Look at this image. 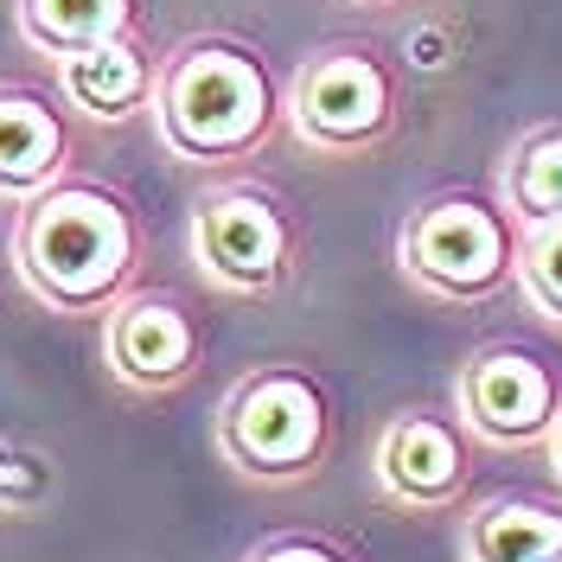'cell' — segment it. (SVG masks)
I'll return each instance as SVG.
<instances>
[{
    "label": "cell",
    "mask_w": 562,
    "mask_h": 562,
    "mask_svg": "<svg viewBox=\"0 0 562 562\" xmlns=\"http://www.w3.org/2000/svg\"><path fill=\"white\" fill-rule=\"evenodd\" d=\"M140 205L115 179L70 173L13 217V276L45 314L103 319L128 288H140Z\"/></svg>",
    "instance_id": "obj_1"
},
{
    "label": "cell",
    "mask_w": 562,
    "mask_h": 562,
    "mask_svg": "<svg viewBox=\"0 0 562 562\" xmlns=\"http://www.w3.org/2000/svg\"><path fill=\"white\" fill-rule=\"evenodd\" d=\"M288 128V83L237 33H192L160 52L154 135L186 167H244Z\"/></svg>",
    "instance_id": "obj_2"
},
{
    "label": "cell",
    "mask_w": 562,
    "mask_h": 562,
    "mask_svg": "<svg viewBox=\"0 0 562 562\" xmlns=\"http://www.w3.org/2000/svg\"><path fill=\"white\" fill-rule=\"evenodd\" d=\"M211 441L249 486H307L333 460V396L307 364H249L224 390Z\"/></svg>",
    "instance_id": "obj_3"
},
{
    "label": "cell",
    "mask_w": 562,
    "mask_h": 562,
    "mask_svg": "<svg viewBox=\"0 0 562 562\" xmlns=\"http://www.w3.org/2000/svg\"><path fill=\"white\" fill-rule=\"evenodd\" d=\"M518 237L525 224L498 192H428L396 224V269L441 307H486L518 288Z\"/></svg>",
    "instance_id": "obj_4"
},
{
    "label": "cell",
    "mask_w": 562,
    "mask_h": 562,
    "mask_svg": "<svg viewBox=\"0 0 562 562\" xmlns=\"http://www.w3.org/2000/svg\"><path fill=\"white\" fill-rule=\"evenodd\" d=\"M403 128V77L384 45L333 38L314 45L288 77V135L326 160L378 154Z\"/></svg>",
    "instance_id": "obj_5"
},
{
    "label": "cell",
    "mask_w": 562,
    "mask_h": 562,
    "mask_svg": "<svg viewBox=\"0 0 562 562\" xmlns=\"http://www.w3.org/2000/svg\"><path fill=\"white\" fill-rule=\"evenodd\" d=\"M186 249L224 301H276L281 288L301 276L307 237H301V217L276 186L217 179L211 192L192 199Z\"/></svg>",
    "instance_id": "obj_6"
},
{
    "label": "cell",
    "mask_w": 562,
    "mask_h": 562,
    "mask_svg": "<svg viewBox=\"0 0 562 562\" xmlns=\"http://www.w3.org/2000/svg\"><path fill=\"white\" fill-rule=\"evenodd\" d=\"M454 416L480 448H543L562 416V384L530 346H480L454 371Z\"/></svg>",
    "instance_id": "obj_7"
},
{
    "label": "cell",
    "mask_w": 562,
    "mask_h": 562,
    "mask_svg": "<svg viewBox=\"0 0 562 562\" xmlns=\"http://www.w3.org/2000/svg\"><path fill=\"white\" fill-rule=\"evenodd\" d=\"M103 371L135 396H173L205 371V326L173 288H128L103 314Z\"/></svg>",
    "instance_id": "obj_8"
},
{
    "label": "cell",
    "mask_w": 562,
    "mask_h": 562,
    "mask_svg": "<svg viewBox=\"0 0 562 562\" xmlns=\"http://www.w3.org/2000/svg\"><path fill=\"white\" fill-rule=\"evenodd\" d=\"M473 435L454 409H396L378 428L371 448V480L396 512H454L473 492Z\"/></svg>",
    "instance_id": "obj_9"
},
{
    "label": "cell",
    "mask_w": 562,
    "mask_h": 562,
    "mask_svg": "<svg viewBox=\"0 0 562 562\" xmlns=\"http://www.w3.org/2000/svg\"><path fill=\"white\" fill-rule=\"evenodd\" d=\"M70 173H77V128L65 97L38 83H0V199L26 205Z\"/></svg>",
    "instance_id": "obj_10"
},
{
    "label": "cell",
    "mask_w": 562,
    "mask_h": 562,
    "mask_svg": "<svg viewBox=\"0 0 562 562\" xmlns=\"http://www.w3.org/2000/svg\"><path fill=\"white\" fill-rule=\"evenodd\" d=\"M58 97L70 115L97 122V128H128L135 115H154V90H160V52H147V38H103L77 58L52 65Z\"/></svg>",
    "instance_id": "obj_11"
},
{
    "label": "cell",
    "mask_w": 562,
    "mask_h": 562,
    "mask_svg": "<svg viewBox=\"0 0 562 562\" xmlns=\"http://www.w3.org/2000/svg\"><path fill=\"white\" fill-rule=\"evenodd\" d=\"M467 562H562V505L505 492L467 512L460 530Z\"/></svg>",
    "instance_id": "obj_12"
},
{
    "label": "cell",
    "mask_w": 562,
    "mask_h": 562,
    "mask_svg": "<svg viewBox=\"0 0 562 562\" xmlns=\"http://www.w3.org/2000/svg\"><path fill=\"white\" fill-rule=\"evenodd\" d=\"M13 33L38 58H77L103 38L140 33V0H13Z\"/></svg>",
    "instance_id": "obj_13"
},
{
    "label": "cell",
    "mask_w": 562,
    "mask_h": 562,
    "mask_svg": "<svg viewBox=\"0 0 562 562\" xmlns=\"http://www.w3.org/2000/svg\"><path fill=\"white\" fill-rule=\"evenodd\" d=\"M498 199L518 224L562 217V122H537L512 140V154L498 167Z\"/></svg>",
    "instance_id": "obj_14"
},
{
    "label": "cell",
    "mask_w": 562,
    "mask_h": 562,
    "mask_svg": "<svg viewBox=\"0 0 562 562\" xmlns=\"http://www.w3.org/2000/svg\"><path fill=\"white\" fill-rule=\"evenodd\" d=\"M518 294L550 326H562V217L525 224V237H518Z\"/></svg>",
    "instance_id": "obj_15"
},
{
    "label": "cell",
    "mask_w": 562,
    "mask_h": 562,
    "mask_svg": "<svg viewBox=\"0 0 562 562\" xmlns=\"http://www.w3.org/2000/svg\"><path fill=\"white\" fill-rule=\"evenodd\" d=\"M52 498V467L38 454H26L20 441L0 435V518H20V512H38Z\"/></svg>",
    "instance_id": "obj_16"
},
{
    "label": "cell",
    "mask_w": 562,
    "mask_h": 562,
    "mask_svg": "<svg viewBox=\"0 0 562 562\" xmlns=\"http://www.w3.org/2000/svg\"><path fill=\"white\" fill-rule=\"evenodd\" d=\"M244 562H358V557L326 530H276V537L249 543Z\"/></svg>",
    "instance_id": "obj_17"
},
{
    "label": "cell",
    "mask_w": 562,
    "mask_h": 562,
    "mask_svg": "<svg viewBox=\"0 0 562 562\" xmlns=\"http://www.w3.org/2000/svg\"><path fill=\"white\" fill-rule=\"evenodd\" d=\"M543 448H550V467H557V480H562V416H557V428H550V441H543Z\"/></svg>",
    "instance_id": "obj_18"
},
{
    "label": "cell",
    "mask_w": 562,
    "mask_h": 562,
    "mask_svg": "<svg viewBox=\"0 0 562 562\" xmlns=\"http://www.w3.org/2000/svg\"><path fill=\"white\" fill-rule=\"evenodd\" d=\"M351 7H422V0H351Z\"/></svg>",
    "instance_id": "obj_19"
}]
</instances>
